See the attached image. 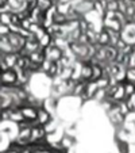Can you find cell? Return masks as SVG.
I'll list each match as a JSON object with an SVG mask.
<instances>
[{
    "mask_svg": "<svg viewBox=\"0 0 135 153\" xmlns=\"http://www.w3.org/2000/svg\"><path fill=\"white\" fill-rule=\"evenodd\" d=\"M72 141H73V140L70 138L69 136H65L62 140H61V144H62V146L65 148V149H68V148L72 146Z\"/></svg>",
    "mask_w": 135,
    "mask_h": 153,
    "instance_id": "2",
    "label": "cell"
},
{
    "mask_svg": "<svg viewBox=\"0 0 135 153\" xmlns=\"http://www.w3.org/2000/svg\"><path fill=\"white\" fill-rule=\"evenodd\" d=\"M38 123L39 125H43V126H46L47 123H50V121H52V117H50L49 111L45 110L42 106L38 107Z\"/></svg>",
    "mask_w": 135,
    "mask_h": 153,
    "instance_id": "1",
    "label": "cell"
},
{
    "mask_svg": "<svg viewBox=\"0 0 135 153\" xmlns=\"http://www.w3.org/2000/svg\"><path fill=\"white\" fill-rule=\"evenodd\" d=\"M8 1H10V0H0V7H1V10H3L4 7L8 4Z\"/></svg>",
    "mask_w": 135,
    "mask_h": 153,
    "instance_id": "3",
    "label": "cell"
}]
</instances>
